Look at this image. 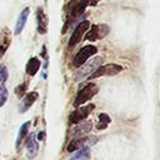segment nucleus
<instances>
[{
  "instance_id": "16",
  "label": "nucleus",
  "mask_w": 160,
  "mask_h": 160,
  "mask_svg": "<svg viewBox=\"0 0 160 160\" xmlns=\"http://www.w3.org/2000/svg\"><path fill=\"white\" fill-rule=\"evenodd\" d=\"M89 156H90V149L89 148H81L70 158V160H85Z\"/></svg>"
},
{
  "instance_id": "24",
  "label": "nucleus",
  "mask_w": 160,
  "mask_h": 160,
  "mask_svg": "<svg viewBox=\"0 0 160 160\" xmlns=\"http://www.w3.org/2000/svg\"><path fill=\"white\" fill-rule=\"evenodd\" d=\"M44 135H45V132H44V131H41V132H39V135H38V140H42V139L45 138Z\"/></svg>"
},
{
  "instance_id": "5",
  "label": "nucleus",
  "mask_w": 160,
  "mask_h": 160,
  "mask_svg": "<svg viewBox=\"0 0 160 160\" xmlns=\"http://www.w3.org/2000/svg\"><path fill=\"white\" fill-rule=\"evenodd\" d=\"M94 108H95L94 104H89V105L78 108L76 110H74L70 114V118H69L70 122L71 124H79V122H81L84 119L88 118V115H90V112L94 110Z\"/></svg>"
},
{
  "instance_id": "6",
  "label": "nucleus",
  "mask_w": 160,
  "mask_h": 160,
  "mask_svg": "<svg viewBox=\"0 0 160 160\" xmlns=\"http://www.w3.org/2000/svg\"><path fill=\"white\" fill-rule=\"evenodd\" d=\"M109 31H110V29L105 24L92 25L91 29L89 30V32L86 34V39L90 41H95V40H99V39H102L104 36H106L109 34Z\"/></svg>"
},
{
  "instance_id": "2",
  "label": "nucleus",
  "mask_w": 160,
  "mask_h": 160,
  "mask_svg": "<svg viewBox=\"0 0 160 160\" xmlns=\"http://www.w3.org/2000/svg\"><path fill=\"white\" fill-rule=\"evenodd\" d=\"M98 90H99V88L96 86V84H88L85 88H82L81 90H80V92L78 94V96H76V99H75V101H74V106L75 108H79L80 105H82L84 102H86L88 100H90L96 92H98Z\"/></svg>"
},
{
  "instance_id": "7",
  "label": "nucleus",
  "mask_w": 160,
  "mask_h": 160,
  "mask_svg": "<svg viewBox=\"0 0 160 160\" xmlns=\"http://www.w3.org/2000/svg\"><path fill=\"white\" fill-rule=\"evenodd\" d=\"M89 28H90V22H89L88 20L81 21V22L75 28V30L72 31V35L70 36V40H69V46H70V48L75 46V45L81 40L84 32H85Z\"/></svg>"
},
{
  "instance_id": "23",
  "label": "nucleus",
  "mask_w": 160,
  "mask_h": 160,
  "mask_svg": "<svg viewBox=\"0 0 160 160\" xmlns=\"http://www.w3.org/2000/svg\"><path fill=\"white\" fill-rule=\"evenodd\" d=\"M106 126H108V124H104V122H99L96 128H98L99 130H102V129H106Z\"/></svg>"
},
{
  "instance_id": "3",
  "label": "nucleus",
  "mask_w": 160,
  "mask_h": 160,
  "mask_svg": "<svg viewBox=\"0 0 160 160\" xmlns=\"http://www.w3.org/2000/svg\"><path fill=\"white\" fill-rule=\"evenodd\" d=\"M96 51H98V49H96L94 45H86V46H84V48L75 55V58H74V60H72V65H74L75 68L82 66V65L90 59L91 55H95V54H96Z\"/></svg>"
},
{
  "instance_id": "10",
  "label": "nucleus",
  "mask_w": 160,
  "mask_h": 160,
  "mask_svg": "<svg viewBox=\"0 0 160 160\" xmlns=\"http://www.w3.org/2000/svg\"><path fill=\"white\" fill-rule=\"evenodd\" d=\"M92 128L91 121H84V122H79V125H75V128L72 129V135L76 138H80L88 132H90Z\"/></svg>"
},
{
  "instance_id": "12",
  "label": "nucleus",
  "mask_w": 160,
  "mask_h": 160,
  "mask_svg": "<svg viewBox=\"0 0 160 160\" xmlns=\"http://www.w3.org/2000/svg\"><path fill=\"white\" fill-rule=\"evenodd\" d=\"M40 60L38 59V58H31V59H29V61H28V64H26V74L28 75H30V76H34L38 71H39V69H40Z\"/></svg>"
},
{
  "instance_id": "25",
  "label": "nucleus",
  "mask_w": 160,
  "mask_h": 160,
  "mask_svg": "<svg viewBox=\"0 0 160 160\" xmlns=\"http://www.w3.org/2000/svg\"><path fill=\"white\" fill-rule=\"evenodd\" d=\"M98 1H99V0H89V5H92V6H95V5L98 4Z\"/></svg>"
},
{
  "instance_id": "11",
  "label": "nucleus",
  "mask_w": 160,
  "mask_h": 160,
  "mask_svg": "<svg viewBox=\"0 0 160 160\" xmlns=\"http://www.w3.org/2000/svg\"><path fill=\"white\" fill-rule=\"evenodd\" d=\"M29 14H30V9H29V8H25V9L20 12V15H19V18H18V21H16V26H15V34H16V35H19V34L22 31V29H24V26H25V22H26V20H28Z\"/></svg>"
},
{
  "instance_id": "13",
  "label": "nucleus",
  "mask_w": 160,
  "mask_h": 160,
  "mask_svg": "<svg viewBox=\"0 0 160 160\" xmlns=\"http://www.w3.org/2000/svg\"><path fill=\"white\" fill-rule=\"evenodd\" d=\"M38 149H39V145L35 140V136H34V134H30V138L28 140V158L34 159L38 154Z\"/></svg>"
},
{
  "instance_id": "17",
  "label": "nucleus",
  "mask_w": 160,
  "mask_h": 160,
  "mask_svg": "<svg viewBox=\"0 0 160 160\" xmlns=\"http://www.w3.org/2000/svg\"><path fill=\"white\" fill-rule=\"evenodd\" d=\"M30 125H31V122H30V121H26L25 124H22V125H21V128H20V130H19V135H18V139H16V149H19L21 140H22V139L25 138V135L28 134Z\"/></svg>"
},
{
  "instance_id": "18",
  "label": "nucleus",
  "mask_w": 160,
  "mask_h": 160,
  "mask_svg": "<svg viewBox=\"0 0 160 160\" xmlns=\"http://www.w3.org/2000/svg\"><path fill=\"white\" fill-rule=\"evenodd\" d=\"M8 100V90L5 89L4 85L0 86V106H2Z\"/></svg>"
},
{
  "instance_id": "14",
  "label": "nucleus",
  "mask_w": 160,
  "mask_h": 160,
  "mask_svg": "<svg viewBox=\"0 0 160 160\" xmlns=\"http://www.w3.org/2000/svg\"><path fill=\"white\" fill-rule=\"evenodd\" d=\"M88 5H89V0H80V1L72 8V10H71V16H72V18H76V16H79L80 14H82Z\"/></svg>"
},
{
  "instance_id": "4",
  "label": "nucleus",
  "mask_w": 160,
  "mask_h": 160,
  "mask_svg": "<svg viewBox=\"0 0 160 160\" xmlns=\"http://www.w3.org/2000/svg\"><path fill=\"white\" fill-rule=\"evenodd\" d=\"M122 70V68L118 64H108V65H102L99 69H96L91 75L90 79H95L99 76H112L116 75L118 72H120Z\"/></svg>"
},
{
  "instance_id": "15",
  "label": "nucleus",
  "mask_w": 160,
  "mask_h": 160,
  "mask_svg": "<svg viewBox=\"0 0 160 160\" xmlns=\"http://www.w3.org/2000/svg\"><path fill=\"white\" fill-rule=\"evenodd\" d=\"M38 30L41 34H45L46 32V18L44 16L41 9L38 10Z\"/></svg>"
},
{
  "instance_id": "19",
  "label": "nucleus",
  "mask_w": 160,
  "mask_h": 160,
  "mask_svg": "<svg viewBox=\"0 0 160 160\" xmlns=\"http://www.w3.org/2000/svg\"><path fill=\"white\" fill-rule=\"evenodd\" d=\"M8 69L4 65H0V82L4 84L8 80Z\"/></svg>"
},
{
  "instance_id": "21",
  "label": "nucleus",
  "mask_w": 160,
  "mask_h": 160,
  "mask_svg": "<svg viewBox=\"0 0 160 160\" xmlns=\"http://www.w3.org/2000/svg\"><path fill=\"white\" fill-rule=\"evenodd\" d=\"M8 46H9V39H8V38H5V39H4V42L0 45V58L4 55L5 50L8 49Z\"/></svg>"
},
{
  "instance_id": "20",
  "label": "nucleus",
  "mask_w": 160,
  "mask_h": 160,
  "mask_svg": "<svg viewBox=\"0 0 160 160\" xmlns=\"http://www.w3.org/2000/svg\"><path fill=\"white\" fill-rule=\"evenodd\" d=\"M26 89H28V84H21V85H19V86L16 88V95H18L19 99L25 95Z\"/></svg>"
},
{
  "instance_id": "9",
  "label": "nucleus",
  "mask_w": 160,
  "mask_h": 160,
  "mask_svg": "<svg viewBox=\"0 0 160 160\" xmlns=\"http://www.w3.org/2000/svg\"><path fill=\"white\" fill-rule=\"evenodd\" d=\"M38 99V92L36 91H31V92H28L26 95H25V98H24V100L21 101V104H20V108H19V111L20 112H25L34 102H35V100Z\"/></svg>"
},
{
  "instance_id": "1",
  "label": "nucleus",
  "mask_w": 160,
  "mask_h": 160,
  "mask_svg": "<svg viewBox=\"0 0 160 160\" xmlns=\"http://www.w3.org/2000/svg\"><path fill=\"white\" fill-rule=\"evenodd\" d=\"M101 64H102V58L101 56H95L94 59H91L90 61H88L86 64H84L82 66H80L79 71L75 75V81H81L85 78L90 76L96 69L100 68Z\"/></svg>"
},
{
  "instance_id": "8",
  "label": "nucleus",
  "mask_w": 160,
  "mask_h": 160,
  "mask_svg": "<svg viewBox=\"0 0 160 160\" xmlns=\"http://www.w3.org/2000/svg\"><path fill=\"white\" fill-rule=\"evenodd\" d=\"M94 142H96V138H91V139L90 138H76L70 141V144L68 145V150L74 151L81 148H88L89 145H92Z\"/></svg>"
},
{
  "instance_id": "22",
  "label": "nucleus",
  "mask_w": 160,
  "mask_h": 160,
  "mask_svg": "<svg viewBox=\"0 0 160 160\" xmlns=\"http://www.w3.org/2000/svg\"><path fill=\"white\" fill-rule=\"evenodd\" d=\"M99 121L100 122H104V124H109L110 122V118L106 114H100L99 115Z\"/></svg>"
}]
</instances>
